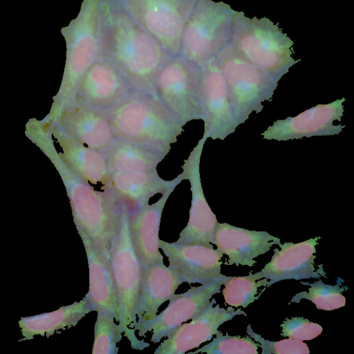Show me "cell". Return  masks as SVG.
<instances>
[{
  "label": "cell",
  "mask_w": 354,
  "mask_h": 354,
  "mask_svg": "<svg viewBox=\"0 0 354 354\" xmlns=\"http://www.w3.org/2000/svg\"><path fill=\"white\" fill-rule=\"evenodd\" d=\"M172 56L111 0L101 1L98 60L120 73L135 89L155 94V82Z\"/></svg>",
  "instance_id": "6da1fadb"
},
{
  "label": "cell",
  "mask_w": 354,
  "mask_h": 354,
  "mask_svg": "<svg viewBox=\"0 0 354 354\" xmlns=\"http://www.w3.org/2000/svg\"><path fill=\"white\" fill-rule=\"evenodd\" d=\"M104 112L116 137L166 155L183 130L156 95L136 89Z\"/></svg>",
  "instance_id": "7a4b0ae2"
},
{
  "label": "cell",
  "mask_w": 354,
  "mask_h": 354,
  "mask_svg": "<svg viewBox=\"0 0 354 354\" xmlns=\"http://www.w3.org/2000/svg\"><path fill=\"white\" fill-rule=\"evenodd\" d=\"M57 169L70 199L73 221L97 250L110 259L113 243L119 234L122 204L109 190H95L80 178L58 155Z\"/></svg>",
  "instance_id": "3957f363"
},
{
  "label": "cell",
  "mask_w": 354,
  "mask_h": 354,
  "mask_svg": "<svg viewBox=\"0 0 354 354\" xmlns=\"http://www.w3.org/2000/svg\"><path fill=\"white\" fill-rule=\"evenodd\" d=\"M264 73L279 81L289 68L301 61L292 57L293 41L266 17L249 18L243 12L233 15L229 42Z\"/></svg>",
  "instance_id": "277c9868"
},
{
  "label": "cell",
  "mask_w": 354,
  "mask_h": 354,
  "mask_svg": "<svg viewBox=\"0 0 354 354\" xmlns=\"http://www.w3.org/2000/svg\"><path fill=\"white\" fill-rule=\"evenodd\" d=\"M101 1L84 0L77 17L61 29L66 41V56L53 113L56 119L62 111L74 101L82 77L98 60Z\"/></svg>",
  "instance_id": "5b68a950"
},
{
  "label": "cell",
  "mask_w": 354,
  "mask_h": 354,
  "mask_svg": "<svg viewBox=\"0 0 354 354\" xmlns=\"http://www.w3.org/2000/svg\"><path fill=\"white\" fill-rule=\"evenodd\" d=\"M216 57L240 125L253 112L262 111L263 102L272 98L279 81L249 61L230 43Z\"/></svg>",
  "instance_id": "8992f818"
},
{
  "label": "cell",
  "mask_w": 354,
  "mask_h": 354,
  "mask_svg": "<svg viewBox=\"0 0 354 354\" xmlns=\"http://www.w3.org/2000/svg\"><path fill=\"white\" fill-rule=\"evenodd\" d=\"M222 1L197 0L184 26L179 55L201 68L230 42L233 15Z\"/></svg>",
  "instance_id": "52a82bcc"
},
{
  "label": "cell",
  "mask_w": 354,
  "mask_h": 354,
  "mask_svg": "<svg viewBox=\"0 0 354 354\" xmlns=\"http://www.w3.org/2000/svg\"><path fill=\"white\" fill-rule=\"evenodd\" d=\"M119 234L110 255L114 284L119 308V327L133 349L143 350L149 344L139 340L131 329L136 322L135 310L138 304L142 278V266L134 251L129 232V212L122 205Z\"/></svg>",
  "instance_id": "ba28073f"
},
{
  "label": "cell",
  "mask_w": 354,
  "mask_h": 354,
  "mask_svg": "<svg viewBox=\"0 0 354 354\" xmlns=\"http://www.w3.org/2000/svg\"><path fill=\"white\" fill-rule=\"evenodd\" d=\"M154 89L160 102L183 125L203 119L200 66L174 56L159 71Z\"/></svg>",
  "instance_id": "9c48e42d"
},
{
  "label": "cell",
  "mask_w": 354,
  "mask_h": 354,
  "mask_svg": "<svg viewBox=\"0 0 354 354\" xmlns=\"http://www.w3.org/2000/svg\"><path fill=\"white\" fill-rule=\"evenodd\" d=\"M147 30L172 56L179 55L182 32L197 0H111Z\"/></svg>",
  "instance_id": "30bf717a"
},
{
  "label": "cell",
  "mask_w": 354,
  "mask_h": 354,
  "mask_svg": "<svg viewBox=\"0 0 354 354\" xmlns=\"http://www.w3.org/2000/svg\"><path fill=\"white\" fill-rule=\"evenodd\" d=\"M201 102L203 136L224 140L235 131L239 124L216 57L201 67Z\"/></svg>",
  "instance_id": "8fae6325"
},
{
  "label": "cell",
  "mask_w": 354,
  "mask_h": 354,
  "mask_svg": "<svg viewBox=\"0 0 354 354\" xmlns=\"http://www.w3.org/2000/svg\"><path fill=\"white\" fill-rule=\"evenodd\" d=\"M207 139L203 136L183 165L184 179L190 183L192 202L188 223L176 243L207 245L214 238L218 221L205 197L200 174L201 157Z\"/></svg>",
  "instance_id": "7c38bea8"
},
{
  "label": "cell",
  "mask_w": 354,
  "mask_h": 354,
  "mask_svg": "<svg viewBox=\"0 0 354 354\" xmlns=\"http://www.w3.org/2000/svg\"><path fill=\"white\" fill-rule=\"evenodd\" d=\"M223 284L221 277L205 284L193 286L184 293L174 294L167 308L143 326L138 331V335L142 337L151 331L150 340L153 343L169 337L184 322L201 314L209 306L212 296L220 292Z\"/></svg>",
  "instance_id": "4fadbf2b"
},
{
  "label": "cell",
  "mask_w": 354,
  "mask_h": 354,
  "mask_svg": "<svg viewBox=\"0 0 354 354\" xmlns=\"http://www.w3.org/2000/svg\"><path fill=\"white\" fill-rule=\"evenodd\" d=\"M345 97L330 103L317 104L295 117L277 120L263 133V138L277 141L300 139L304 137L328 136L339 134L345 125H335L341 121Z\"/></svg>",
  "instance_id": "5bb4252c"
},
{
  "label": "cell",
  "mask_w": 354,
  "mask_h": 354,
  "mask_svg": "<svg viewBox=\"0 0 354 354\" xmlns=\"http://www.w3.org/2000/svg\"><path fill=\"white\" fill-rule=\"evenodd\" d=\"M162 249L170 267L182 283L205 284L221 279L223 254L211 243L179 244L160 239Z\"/></svg>",
  "instance_id": "9a60e30c"
},
{
  "label": "cell",
  "mask_w": 354,
  "mask_h": 354,
  "mask_svg": "<svg viewBox=\"0 0 354 354\" xmlns=\"http://www.w3.org/2000/svg\"><path fill=\"white\" fill-rule=\"evenodd\" d=\"M132 84L109 64L97 60L86 71L77 88L74 101L105 111L134 90Z\"/></svg>",
  "instance_id": "2e32d148"
},
{
  "label": "cell",
  "mask_w": 354,
  "mask_h": 354,
  "mask_svg": "<svg viewBox=\"0 0 354 354\" xmlns=\"http://www.w3.org/2000/svg\"><path fill=\"white\" fill-rule=\"evenodd\" d=\"M247 314L241 308H221L214 299L207 308L189 323L181 324L156 349L154 354H183L209 341L218 327L236 315Z\"/></svg>",
  "instance_id": "e0dca14e"
},
{
  "label": "cell",
  "mask_w": 354,
  "mask_h": 354,
  "mask_svg": "<svg viewBox=\"0 0 354 354\" xmlns=\"http://www.w3.org/2000/svg\"><path fill=\"white\" fill-rule=\"evenodd\" d=\"M319 238L297 243L286 242L279 245L281 250L275 248L271 261L259 272L262 278L270 279L266 287L286 279L326 277L322 266L315 268V246Z\"/></svg>",
  "instance_id": "ac0fdd59"
},
{
  "label": "cell",
  "mask_w": 354,
  "mask_h": 354,
  "mask_svg": "<svg viewBox=\"0 0 354 354\" xmlns=\"http://www.w3.org/2000/svg\"><path fill=\"white\" fill-rule=\"evenodd\" d=\"M57 118V126L65 134L101 152L116 137L104 112L75 101L66 106Z\"/></svg>",
  "instance_id": "d6986e66"
},
{
  "label": "cell",
  "mask_w": 354,
  "mask_h": 354,
  "mask_svg": "<svg viewBox=\"0 0 354 354\" xmlns=\"http://www.w3.org/2000/svg\"><path fill=\"white\" fill-rule=\"evenodd\" d=\"M212 243L229 257L226 264L251 267L256 263V257L268 252L273 245H279L281 241L265 231L249 230L218 222Z\"/></svg>",
  "instance_id": "ffe728a7"
},
{
  "label": "cell",
  "mask_w": 354,
  "mask_h": 354,
  "mask_svg": "<svg viewBox=\"0 0 354 354\" xmlns=\"http://www.w3.org/2000/svg\"><path fill=\"white\" fill-rule=\"evenodd\" d=\"M139 299L135 310L136 322L131 326L139 331L157 315L159 307L169 300L183 283L176 273L163 261L142 268Z\"/></svg>",
  "instance_id": "44dd1931"
},
{
  "label": "cell",
  "mask_w": 354,
  "mask_h": 354,
  "mask_svg": "<svg viewBox=\"0 0 354 354\" xmlns=\"http://www.w3.org/2000/svg\"><path fill=\"white\" fill-rule=\"evenodd\" d=\"M173 191L162 194L156 203L145 205L129 212V232L132 245L142 268L163 261L159 249V230L162 213Z\"/></svg>",
  "instance_id": "7402d4cb"
},
{
  "label": "cell",
  "mask_w": 354,
  "mask_h": 354,
  "mask_svg": "<svg viewBox=\"0 0 354 354\" xmlns=\"http://www.w3.org/2000/svg\"><path fill=\"white\" fill-rule=\"evenodd\" d=\"M184 179L183 173L174 179L166 180L157 169L147 171L111 172L109 191L112 192L129 212L149 203L157 194L174 191Z\"/></svg>",
  "instance_id": "603a6c76"
},
{
  "label": "cell",
  "mask_w": 354,
  "mask_h": 354,
  "mask_svg": "<svg viewBox=\"0 0 354 354\" xmlns=\"http://www.w3.org/2000/svg\"><path fill=\"white\" fill-rule=\"evenodd\" d=\"M77 232L84 246L89 270V288L84 298L91 312L111 313L118 322V300L110 259L97 250L82 231Z\"/></svg>",
  "instance_id": "cb8c5ba5"
},
{
  "label": "cell",
  "mask_w": 354,
  "mask_h": 354,
  "mask_svg": "<svg viewBox=\"0 0 354 354\" xmlns=\"http://www.w3.org/2000/svg\"><path fill=\"white\" fill-rule=\"evenodd\" d=\"M54 130L62 149L58 155L67 166L85 182L109 190L111 172L103 153L72 139L58 126Z\"/></svg>",
  "instance_id": "d4e9b609"
},
{
  "label": "cell",
  "mask_w": 354,
  "mask_h": 354,
  "mask_svg": "<svg viewBox=\"0 0 354 354\" xmlns=\"http://www.w3.org/2000/svg\"><path fill=\"white\" fill-rule=\"evenodd\" d=\"M102 153L111 172L154 170L167 156L159 151L118 137Z\"/></svg>",
  "instance_id": "484cf974"
},
{
  "label": "cell",
  "mask_w": 354,
  "mask_h": 354,
  "mask_svg": "<svg viewBox=\"0 0 354 354\" xmlns=\"http://www.w3.org/2000/svg\"><path fill=\"white\" fill-rule=\"evenodd\" d=\"M91 312L84 297L80 301L62 306L54 312L23 318L19 325L26 339H30L37 334L44 335L45 333L49 336L59 329L75 326Z\"/></svg>",
  "instance_id": "4316f807"
},
{
  "label": "cell",
  "mask_w": 354,
  "mask_h": 354,
  "mask_svg": "<svg viewBox=\"0 0 354 354\" xmlns=\"http://www.w3.org/2000/svg\"><path fill=\"white\" fill-rule=\"evenodd\" d=\"M260 272L250 273L244 277H227L223 274L224 288L222 290L225 301L230 306L246 308L257 300L262 292L258 294V288L266 287L268 279H261Z\"/></svg>",
  "instance_id": "83f0119b"
},
{
  "label": "cell",
  "mask_w": 354,
  "mask_h": 354,
  "mask_svg": "<svg viewBox=\"0 0 354 354\" xmlns=\"http://www.w3.org/2000/svg\"><path fill=\"white\" fill-rule=\"evenodd\" d=\"M343 280L338 278L335 285L325 284L321 279L313 283L300 282L310 286L308 292L303 291L296 294L290 303H299L302 299H308L315 304L317 309L330 311L346 305V298L342 294L348 289L341 287Z\"/></svg>",
  "instance_id": "f1b7e54d"
},
{
  "label": "cell",
  "mask_w": 354,
  "mask_h": 354,
  "mask_svg": "<svg viewBox=\"0 0 354 354\" xmlns=\"http://www.w3.org/2000/svg\"><path fill=\"white\" fill-rule=\"evenodd\" d=\"M115 316L109 312H97L94 326V341L92 354H117L118 343L122 339V332L115 322Z\"/></svg>",
  "instance_id": "f546056e"
},
{
  "label": "cell",
  "mask_w": 354,
  "mask_h": 354,
  "mask_svg": "<svg viewBox=\"0 0 354 354\" xmlns=\"http://www.w3.org/2000/svg\"><path fill=\"white\" fill-rule=\"evenodd\" d=\"M258 344L249 336L223 335L218 330L213 340L193 352L187 354L206 353L207 354H258Z\"/></svg>",
  "instance_id": "4dcf8cb0"
},
{
  "label": "cell",
  "mask_w": 354,
  "mask_h": 354,
  "mask_svg": "<svg viewBox=\"0 0 354 354\" xmlns=\"http://www.w3.org/2000/svg\"><path fill=\"white\" fill-rule=\"evenodd\" d=\"M247 333L261 348L262 354H308L310 353L308 345L303 341L288 338L279 342H271L254 333L250 324L247 327Z\"/></svg>",
  "instance_id": "1f68e13d"
},
{
  "label": "cell",
  "mask_w": 354,
  "mask_h": 354,
  "mask_svg": "<svg viewBox=\"0 0 354 354\" xmlns=\"http://www.w3.org/2000/svg\"><path fill=\"white\" fill-rule=\"evenodd\" d=\"M281 335L296 340H310L318 337L323 330L321 325L302 317L286 319L281 324Z\"/></svg>",
  "instance_id": "d6a6232c"
}]
</instances>
